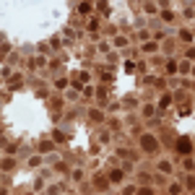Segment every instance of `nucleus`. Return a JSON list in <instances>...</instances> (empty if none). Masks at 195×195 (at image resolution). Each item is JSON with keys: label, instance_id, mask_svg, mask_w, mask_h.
Masks as SVG:
<instances>
[{"label": "nucleus", "instance_id": "nucleus-1", "mask_svg": "<svg viewBox=\"0 0 195 195\" xmlns=\"http://www.w3.org/2000/svg\"><path fill=\"white\" fill-rule=\"evenodd\" d=\"M180 151H182V154H187V151H190V143L187 141H180Z\"/></svg>", "mask_w": 195, "mask_h": 195}]
</instances>
